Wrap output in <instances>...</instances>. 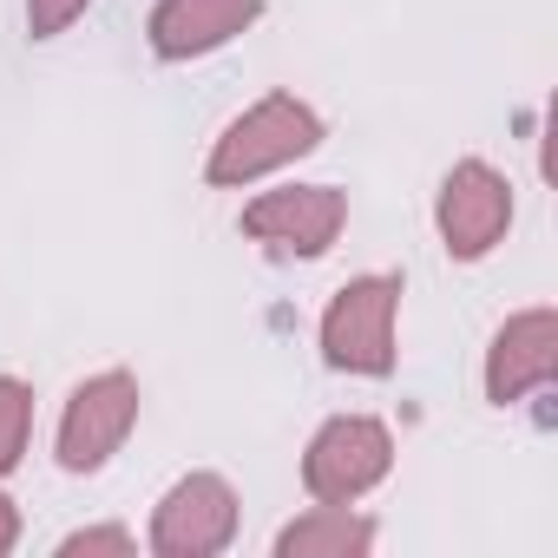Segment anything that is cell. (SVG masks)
I'll use <instances>...</instances> for the list:
<instances>
[{"mask_svg": "<svg viewBox=\"0 0 558 558\" xmlns=\"http://www.w3.org/2000/svg\"><path fill=\"white\" fill-rule=\"evenodd\" d=\"M323 138H329V125H323V112L310 99H296V93H263V99H250L210 138L204 184L210 191H250V184H263L276 171L303 165L310 151H323Z\"/></svg>", "mask_w": 558, "mask_h": 558, "instance_id": "1", "label": "cell"}, {"mask_svg": "<svg viewBox=\"0 0 558 558\" xmlns=\"http://www.w3.org/2000/svg\"><path fill=\"white\" fill-rule=\"evenodd\" d=\"M401 269H368V276H349V283L323 303V323H316V349L336 375H355V381H388L395 362H401Z\"/></svg>", "mask_w": 558, "mask_h": 558, "instance_id": "2", "label": "cell"}, {"mask_svg": "<svg viewBox=\"0 0 558 558\" xmlns=\"http://www.w3.org/2000/svg\"><path fill=\"white\" fill-rule=\"evenodd\" d=\"M138 408H145V388H138L132 368H99V375H86V381L66 395L60 427H53V460H60V473H73V480L106 473V466L125 453V440L138 434Z\"/></svg>", "mask_w": 558, "mask_h": 558, "instance_id": "3", "label": "cell"}, {"mask_svg": "<svg viewBox=\"0 0 558 558\" xmlns=\"http://www.w3.org/2000/svg\"><path fill=\"white\" fill-rule=\"evenodd\" d=\"M395 473V427L381 414H329L303 447V493L316 506H362Z\"/></svg>", "mask_w": 558, "mask_h": 558, "instance_id": "4", "label": "cell"}, {"mask_svg": "<svg viewBox=\"0 0 558 558\" xmlns=\"http://www.w3.org/2000/svg\"><path fill=\"white\" fill-rule=\"evenodd\" d=\"M236 230L276 263H316L349 230V191L336 184H276L236 210Z\"/></svg>", "mask_w": 558, "mask_h": 558, "instance_id": "5", "label": "cell"}, {"mask_svg": "<svg viewBox=\"0 0 558 558\" xmlns=\"http://www.w3.org/2000/svg\"><path fill=\"white\" fill-rule=\"evenodd\" d=\"M236 519H243L236 486L223 473H210V466H191L151 506L145 551H158V558H217V551L236 545Z\"/></svg>", "mask_w": 558, "mask_h": 558, "instance_id": "6", "label": "cell"}, {"mask_svg": "<svg viewBox=\"0 0 558 558\" xmlns=\"http://www.w3.org/2000/svg\"><path fill=\"white\" fill-rule=\"evenodd\" d=\"M512 230V178L486 158H460L434 191V236L453 263H486Z\"/></svg>", "mask_w": 558, "mask_h": 558, "instance_id": "7", "label": "cell"}, {"mask_svg": "<svg viewBox=\"0 0 558 558\" xmlns=\"http://www.w3.org/2000/svg\"><path fill=\"white\" fill-rule=\"evenodd\" d=\"M558 375V310L551 303H532V310H512L493 342H486V362H480V388L493 408H519L532 395H545Z\"/></svg>", "mask_w": 558, "mask_h": 558, "instance_id": "8", "label": "cell"}, {"mask_svg": "<svg viewBox=\"0 0 558 558\" xmlns=\"http://www.w3.org/2000/svg\"><path fill=\"white\" fill-rule=\"evenodd\" d=\"M256 21H263V0H158L145 21V47L165 66H191L243 40Z\"/></svg>", "mask_w": 558, "mask_h": 558, "instance_id": "9", "label": "cell"}, {"mask_svg": "<svg viewBox=\"0 0 558 558\" xmlns=\"http://www.w3.org/2000/svg\"><path fill=\"white\" fill-rule=\"evenodd\" d=\"M381 545V525L362 506H310L276 532V558H368Z\"/></svg>", "mask_w": 558, "mask_h": 558, "instance_id": "10", "label": "cell"}, {"mask_svg": "<svg viewBox=\"0 0 558 558\" xmlns=\"http://www.w3.org/2000/svg\"><path fill=\"white\" fill-rule=\"evenodd\" d=\"M27 447H34V381L0 375V486L21 473Z\"/></svg>", "mask_w": 558, "mask_h": 558, "instance_id": "11", "label": "cell"}, {"mask_svg": "<svg viewBox=\"0 0 558 558\" xmlns=\"http://www.w3.org/2000/svg\"><path fill=\"white\" fill-rule=\"evenodd\" d=\"M60 558H132L138 551V532L132 525H80L53 545Z\"/></svg>", "mask_w": 558, "mask_h": 558, "instance_id": "12", "label": "cell"}, {"mask_svg": "<svg viewBox=\"0 0 558 558\" xmlns=\"http://www.w3.org/2000/svg\"><path fill=\"white\" fill-rule=\"evenodd\" d=\"M93 14V0H27V40H60Z\"/></svg>", "mask_w": 558, "mask_h": 558, "instance_id": "13", "label": "cell"}, {"mask_svg": "<svg viewBox=\"0 0 558 558\" xmlns=\"http://www.w3.org/2000/svg\"><path fill=\"white\" fill-rule=\"evenodd\" d=\"M21 545V506L8 499V493H0V558H8Z\"/></svg>", "mask_w": 558, "mask_h": 558, "instance_id": "14", "label": "cell"}]
</instances>
